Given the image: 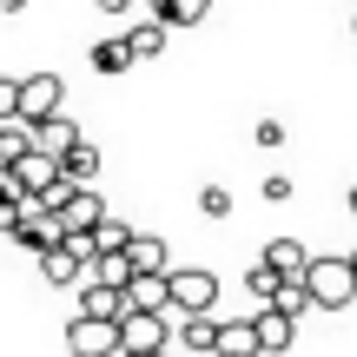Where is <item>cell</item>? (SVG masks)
<instances>
[{
  "instance_id": "1",
  "label": "cell",
  "mask_w": 357,
  "mask_h": 357,
  "mask_svg": "<svg viewBox=\"0 0 357 357\" xmlns=\"http://www.w3.org/2000/svg\"><path fill=\"white\" fill-rule=\"evenodd\" d=\"M305 291H311V305H318V311H351V298H357V265H351L344 252H311Z\"/></svg>"
},
{
  "instance_id": "2",
  "label": "cell",
  "mask_w": 357,
  "mask_h": 357,
  "mask_svg": "<svg viewBox=\"0 0 357 357\" xmlns=\"http://www.w3.org/2000/svg\"><path fill=\"white\" fill-rule=\"evenodd\" d=\"M218 305V278L205 265H172L166 271V311L185 318V311H212Z\"/></svg>"
},
{
  "instance_id": "3",
  "label": "cell",
  "mask_w": 357,
  "mask_h": 357,
  "mask_svg": "<svg viewBox=\"0 0 357 357\" xmlns=\"http://www.w3.org/2000/svg\"><path fill=\"white\" fill-rule=\"evenodd\" d=\"M172 344V311H132L119 318V357L126 351H166Z\"/></svg>"
},
{
  "instance_id": "4",
  "label": "cell",
  "mask_w": 357,
  "mask_h": 357,
  "mask_svg": "<svg viewBox=\"0 0 357 357\" xmlns=\"http://www.w3.org/2000/svg\"><path fill=\"white\" fill-rule=\"evenodd\" d=\"M66 113V79L60 73H26L20 79V119L26 126H40V119Z\"/></svg>"
},
{
  "instance_id": "5",
  "label": "cell",
  "mask_w": 357,
  "mask_h": 357,
  "mask_svg": "<svg viewBox=\"0 0 357 357\" xmlns=\"http://www.w3.org/2000/svg\"><path fill=\"white\" fill-rule=\"evenodd\" d=\"M66 351H73V357H119V324L79 311V318L66 324Z\"/></svg>"
},
{
  "instance_id": "6",
  "label": "cell",
  "mask_w": 357,
  "mask_h": 357,
  "mask_svg": "<svg viewBox=\"0 0 357 357\" xmlns=\"http://www.w3.org/2000/svg\"><path fill=\"white\" fill-rule=\"evenodd\" d=\"M252 331H258V351H265V357H278V351H291V344H298V318H284L278 305L252 311Z\"/></svg>"
},
{
  "instance_id": "7",
  "label": "cell",
  "mask_w": 357,
  "mask_h": 357,
  "mask_svg": "<svg viewBox=\"0 0 357 357\" xmlns=\"http://www.w3.org/2000/svg\"><path fill=\"white\" fill-rule=\"evenodd\" d=\"M13 172H20V185L26 192H33V199H40V192H53V185H60V153H40V146H26V153L20 159H13Z\"/></svg>"
},
{
  "instance_id": "8",
  "label": "cell",
  "mask_w": 357,
  "mask_h": 357,
  "mask_svg": "<svg viewBox=\"0 0 357 357\" xmlns=\"http://www.w3.org/2000/svg\"><path fill=\"white\" fill-rule=\"evenodd\" d=\"M40 278H47V284H60V291H66V284H79V278H86V258H79L73 252V245H47V252H40Z\"/></svg>"
},
{
  "instance_id": "9",
  "label": "cell",
  "mask_w": 357,
  "mask_h": 357,
  "mask_svg": "<svg viewBox=\"0 0 357 357\" xmlns=\"http://www.w3.org/2000/svg\"><path fill=\"white\" fill-rule=\"evenodd\" d=\"M100 218H106V199L93 185H73V192H66V205H60V225L66 231H93Z\"/></svg>"
},
{
  "instance_id": "10",
  "label": "cell",
  "mask_w": 357,
  "mask_h": 357,
  "mask_svg": "<svg viewBox=\"0 0 357 357\" xmlns=\"http://www.w3.org/2000/svg\"><path fill=\"white\" fill-rule=\"evenodd\" d=\"M212 357H265V351H258V331H252V318H225V324H218V337H212Z\"/></svg>"
},
{
  "instance_id": "11",
  "label": "cell",
  "mask_w": 357,
  "mask_h": 357,
  "mask_svg": "<svg viewBox=\"0 0 357 357\" xmlns=\"http://www.w3.org/2000/svg\"><path fill=\"white\" fill-rule=\"evenodd\" d=\"M79 311L86 318H126V291H113V284H93V278H79Z\"/></svg>"
},
{
  "instance_id": "12",
  "label": "cell",
  "mask_w": 357,
  "mask_h": 357,
  "mask_svg": "<svg viewBox=\"0 0 357 357\" xmlns=\"http://www.w3.org/2000/svg\"><path fill=\"white\" fill-rule=\"evenodd\" d=\"M166 40H172V26L159 20L153 7H146V20H139V26H126V47H132V60H153V53H166Z\"/></svg>"
},
{
  "instance_id": "13",
  "label": "cell",
  "mask_w": 357,
  "mask_h": 357,
  "mask_svg": "<svg viewBox=\"0 0 357 357\" xmlns=\"http://www.w3.org/2000/svg\"><path fill=\"white\" fill-rule=\"evenodd\" d=\"M132 47H126V33H106V40H93V73H106V79H119V73H132Z\"/></svg>"
},
{
  "instance_id": "14",
  "label": "cell",
  "mask_w": 357,
  "mask_h": 357,
  "mask_svg": "<svg viewBox=\"0 0 357 357\" xmlns=\"http://www.w3.org/2000/svg\"><path fill=\"white\" fill-rule=\"evenodd\" d=\"M265 265L278 271V278H305L311 245H298V238H271V245H265Z\"/></svg>"
},
{
  "instance_id": "15",
  "label": "cell",
  "mask_w": 357,
  "mask_h": 357,
  "mask_svg": "<svg viewBox=\"0 0 357 357\" xmlns=\"http://www.w3.org/2000/svg\"><path fill=\"white\" fill-rule=\"evenodd\" d=\"M126 258H132V271H172V245L153 238V231H132Z\"/></svg>"
},
{
  "instance_id": "16",
  "label": "cell",
  "mask_w": 357,
  "mask_h": 357,
  "mask_svg": "<svg viewBox=\"0 0 357 357\" xmlns=\"http://www.w3.org/2000/svg\"><path fill=\"white\" fill-rule=\"evenodd\" d=\"M60 172L73 178V185H93V172H100V146H93L86 132H79V139H73V146L60 153Z\"/></svg>"
},
{
  "instance_id": "17",
  "label": "cell",
  "mask_w": 357,
  "mask_h": 357,
  "mask_svg": "<svg viewBox=\"0 0 357 357\" xmlns=\"http://www.w3.org/2000/svg\"><path fill=\"white\" fill-rule=\"evenodd\" d=\"M126 305H132V311H166V271H132Z\"/></svg>"
},
{
  "instance_id": "18",
  "label": "cell",
  "mask_w": 357,
  "mask_h": 357,
  "mask_svg": "<svg viewBox=\"0 0 357 357\" xmlns=\"http://www.w3.org/2000/svg\"><path fill=\"white\" fill-rule=\"evenodd\" d=\"M172 337H178L185 351H212V337H218V318H212V311H185V318L172 324Z\"/></svg>"
},
{
  "instance_id": "19",
  "label": "cell",
  "mask_w": 357,
  "mask_h": 357,
  "mask_svg": "<svg viewBox=\"0 0 357 357\" xmlns=\"http://www.w3.org/2000/svg\"><path fill=\"white\" fill-rule=\"evenodd\" d=\"M86 278H93V284H113V291H126V284H132V258H126V252H100V258L86 265Z\"/></svg>"
},
{
  "instance_id": "20",
  "label": "cell",
  "mask_w": 357,
  "mask_h": 357,
  "mask_svg": "<svg viewBox=\"0 0 357 357\" xmlns=\"http://www.w3.org/2000/svg\"><path fill=\"white\" fill-rule=\"evenodd\" d=\"M73 139H79V126L66 113H53V119H40V126H33V146H40V153H66Z\"/></svg>"
},
{
  "instance_id": "21",
  "label": "cell",
  "mask_w": 357,
  "mask_h": 357,
  "mask_svg": "<svg viewBox=\"0 0 357 357\" xmlns=\"http://www.w3.org/2000/svg\"><path fill=\"white\" fill-rule=\"evenodd\" d=\"M205 7H212V0H153V13L172 26V33H178V26H199V20H205Z\"/></svg>"
},
{
  "instance_id": "22",
  "label": "cell",
  "mask_w": 357,
  "mask_h": 357,
  "mask_svg": "<svg viewBox=\"0 0 357 357\" xmlns=\"http://www.w3.org/2000/svg\"><path fill=\"white\" fill-rule=\"evenodd\" d=\"M278 284H284V278H278V271L265 265V258H258V265L245 271V291H252V311H265L271 298H278Z\"/></svg>"
},
{
  "instance_id": "23",
  "label": "cell",
  "mask_w": 357,
  "mask_h": 357,
  "mask_svg": "<svg viewBox=\"0 0 357 357\" xmlns=\"http://www.w3.org/2000/svg\"><path fill=\"white\" fill-rule=\"evenodd\" d=\"M26 146H33V126L26 119H0V166H13Z\"/></svg>"
},
{
  "instance_id": "24",
  "label": "cell",
  "mask_w": 357,
  "mask_h": 357,
  "mask_svg": "<svg viewBox=\"0 0 357 357\" xmlns=\"http://www.w3.org/2000/svg\"><path fill=\"white\" fill-rule=\"evenodd\" d=\"M271 305H278L284 318H305V311H318V305H311V291H305V278H284V284H278V298H271Z\"/></svg>"
},
{
  "instance_id": "25",
  "label": "cell",
  "mask_w": 357,
  "mask_h": 357,
  "mask_svg": "<svg viewBox=\"0 0 357 357\" xmlns=\"http://www.w3.org/2000/svg\"><path fill=\"white\" fill-rule=\"evenodd\" d=\"M231 205H238V199H231L225 185H199V212L205 218H231Z\"/></svg>"
},
{
  "instance_id": "26",
  "label": "cell",
  "mask_w": 357,
  "mask_h": 357,
  "mask_svg": "<svg viewBox=\"0 0 357 357\" xmlns=\"http://www.w3.org/2000/svg\"><path fill=\"white\" fill-rule=\"evenodd\" d=\"M258 199H265V205H284V199H298V185H291L284 172H271L265 185H258Z\"/></svg>"
},
{
  "instance_id": "27",
  "label": "cell",
  "mask_w": 357,
  "mask_h": 357,
  "mask_svg": "<svg viewBox=\"0 0 357 357\" xmlns=\"http://www.w3.org/2000/svg\"><path fill=\"white\" fill-rule=\"evenodd\" d=\"M252 146H265V153H278V146H284V126H278V119H258V126H252Z\"/></svg>"
},
{
  "instance_id": "28",
  "label": "cell",
  "mask_w": 357,
  "mask_h": 357,
  "mask_svg": "<svg viewBox=\"0 0 357 357\" xmlns=\"http://www.w3.org/2000/svg\"><path fill=\"white\" fill-rule=\"evenodd\" d=\"M0 119H20V79L0 73Z\"/></svg>"
},
{
  "instance_id": "29",
  "label": "cell",
  "mask_w": 357,
  "mask_h": 357,
  "mask_svg": "<svg viewBox=\"0 0 357 357\" xmlns=\"http://www.w3.org/2000/svg\"><path fill=\"white\" fill-rule=\"evenodd\" d=\"M132 0H93V13H106V20H113V13H126Z\"/></svg>"
},
{
  "instance_id": "30",
  "label": "cell",
  "mask_w": 357,
  "mask_h": 357,
  "mask_svg": "<svg viewBox=\"0 0 357 357\" xmlns=\"http://www.w3.org/2000/svg\"><path fill=\"white\" fill-rule=\"evenodd\" d=\"M20 7H26V0H0V13H20Z\"/></svg>"
},
{
  "instance_id": "31",
  "label": "cell",
  "mask_w": 357,
  "mask_h": 357,
  "mask_svg": "<svg viewBox=\"0 0 357 357\" xmlns=\"http://www.w3.org/2000/svg\"><path fill=\"white\" fill-rule=\"evenodd\" d=\"M126 357H172V351H126Z\"/></svg>"
},
{
  "instance_id": "32",
  "label": "cell",
  "mask_w": 357,
  "mask_h": 357,
  "mask_svg": "<svg viewBox=\"0 0 357 357\" xmlns=\"http://www.w3.org/2000/svg\"><path fill=\"white\" fill-rule=\"evenodd\" d=\"M351 218H357V185H351Z\"/></svg>"
},
{
  "instance_id": "33",
  "label": "cell",
  "mask_w": 357,
  "mask_h": 357,
  "mask_svg": "<svg viewBox=\"0 0 357 357\" xmlns=\"http://www.w3.org/2000/svg\"><path fill=\"white\" fill-rule=\"evenodd\" d=\"M344 258H351V265H357V245H351V252H344Z\"/></svg>"
},
{
  "instance_id": "34",
  "label": "cell",
  "mask_w": 357,
  "mask_h": 357,
  "mask_svg": "<svg viewBox=\"0 0 357 357\" xmlns=\"http://www.w3.org/2000/svg\"><path fill=\"white\" fill-rule=\"evenodd\" d=\"M132 7H153V0H132Z\"/></svg>"
},
{
  "instance_id": "35",
  "label": "cell",
  "mask_w": 357,
  "mask_h": 357,
  "mask_svg": "<svg viewBox=\"0 0 357 357\" xmlns=\"http://www.w3.org/2000/svg\"><path fill=\"white\" fill-rule=\"evenodd\" d=\"M351 33H357V13H351Z\"/></svg>"
}]
</instances>
